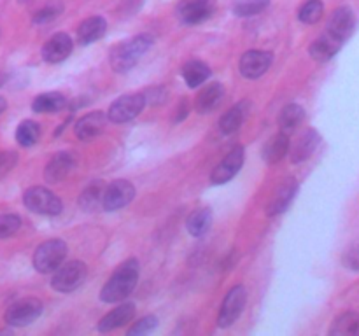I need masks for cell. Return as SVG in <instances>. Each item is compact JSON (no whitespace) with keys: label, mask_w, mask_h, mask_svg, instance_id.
Masks as SVG:
<instances>
[{"label":"cell","mask_w":359,"mask_h":336,"mask_svg":"<svg viewBox=\"0 0 359 336\" xmlns=\"http://www.w3.org/2000/svg\"><path fill=\"white\" fill-rule=\"evenodd\" d=\"M139 261L137 259H126L125 262L114 270L111 279L105 282L100 290V300L104 303H119L126 300L139 282Z\"/></svg>","instance_id":"6da1fadb"},{"label":"cell","mask_w":359,"mask_h":336,"mask_svg":"<svg viewBox=\"0 0 359 336\" xmlns=\"http://www.w3.org/2000/svg\"><path fill=\"white\" fill-rule=\"evenodd\" d=\"M153 46V37L151 35H135L128 41L116 46L111 52V65L116 72H128L130 69L140 62L147 49Z\"/></svg>","instance_id":"7a4b0ae2"},{"label":"cell","mask_w":359,"mask_h":336,"mask_svg":"<svg viewBox=\"0 0 359 336\" xmlns=\"http://www.w3.org/2000/svg\"><path fill=\"white\" fill-rule=\"evenodd\" d=\"M69 247L60 238H53V240L44 241L37 247L34 254V266L37 272L41 273H53L56 268L63 265L67 258Z\"/></svg>","instance_id":"3957f363"},{"label":"cell","mask_w":359,"mask_h":336,"mask_svg":"<svg viewBox=\"0 0 359 336\" xmlns=\"http://www.w3.org/2000/svg\"><path fill=\"white\" fill-rule=\"evenodd\" d=\"M23 203L28 210L41 216H58L62 212V200L42 186H34L23 195Z\"/></svg>","instance_id":"277c9868"},{"label":"cell","mask_w":359,"mask_h":336,"mask_svg":"<svg viewBox=\"0 0 359 336\" xmlns=\"http://www.w3.org/2000/svg\"><path fill=\"white\" fill-rule=\"evenodd\" d=\"M88 268L83 261H69L53 272L51 287L58 293H72L86 280Z\"/></svg>","instance_id":"5b68a950"},{"label":"cell","mask_w":359,"mask_h":336,"mask_svg":"<svg viewBox=\"0 0 359 336\" xmlns=\"http://www.w3.org/2000/svg\"><path fill=\"white\" fill-rule=\"evenodd\" d=\"M42 301L37 298H23L11 304L6 312V322L14 328H23L41 317Z\"/></svg>","instance_id":"8992f818"},{"label":"cell","mask_w":359,"mask_h":336,"mask_svg":"<svg viewBox=\"0 0 359 336\" xmlns=\"http://www.w3.org/2000/svg\"><path fill=\"white\" fill-rule=\"evenodd\" d=\"M245 303H248V290H245V287H231L230 293L224 298L223 304H221L219 315H217V326L219 328H230V326H233L235 321L244 312Z\"/></svg>","instance_id":"52a82bcc"},{"label":"cell","mask_w":359,"mask_h":336,"mask_svg":"<svg viewBox=\"0 0 359 336\" xmlns=\"http://www.w3.org/2000/svg\"><path fill=\"white\" fill-rule=\"evenodd\" d=\"M144 107H146V97H144V93L125 94V97L112 102L107 112V119L112 122L132 121L133 118H137L144 111Z\"/></svg>","instance_id":"ba28073f"},{"label":"cell","mask_w":359,"mask_h":336,"mask_svg":"<svg viewBox=\"0 0 359 336\" xmlns=\"http://www.w3.org/2000/svg\"><path fill=\"white\" fill-rule=\"evenodd\" d=\"M133 196H135V188H133L132 182L114 181L105 188L102 206L109 212H114V210H119L132 203Z\"/></svg>","instance_id":"9c48e42d"},{"label":"cell","mask_w":359,"mask_h":336,"mask_svg":"<svg viewBox=\"0 0 359 336\" xmlns=\"http://www.w3.org/2000/svg\"><path fill=\"white\" fill-rule=\"evenodd\" d=\"M272 59V52L252 49V51L244 52L241 63H238V69H241V74L245 79H258L270 69Z\"/></svg>","instance_id":"30bf717a"},{"label":"cell","mask_w":359,"mask_h":336,"mask_svg":"<svg viewBox=\"0 0 359 336\" xmlns=\"http://www.w3.org/2000/svg\"><path fill=\"white\" fill-rule=\"evenodd\" d=\"M242 164H244V149L242 147H235L214 168L212 174H210V181H212V184H226L228 181H231L241 172Z\"/></svg>","instance_id":"8fae6325"},{"label":"cell","mask_w":359,"mask_h":336,"mask_svg":"<svg viewBox=\"0 0 359 336\" xmlns=\"http://www.w3.org/2000/svg\"><path fill=\"white\" fill-rule=\"evenodd\" d=\"M326 28H328L326 30L328 34H332L339 41L346 42L353 35L354 28H356V18H354L353 9L351 7H339V9L333 10Z\"/></svg>","instance_id":"7c38bea8"},{"label":"cell","mask_w":359,"mask_h":336,"mask_svg":"<svg viewBox=\"0 0 359 336\" xmlns=\"http://www.w3.org/2000/svg\"><path fill=\"white\" fill-rule=\"evenodd\" d=\"M212 10V0H182L177 14L186 24H198L209 20Z\"/></svg>","instance_id":"4fadbf2b"},{"label":"cell","mask_w":359,"mask_h":336,"mask_svg":"<svg viewBox=\"0 0 359 336\" xmlns=\"http://www.w3.org/2000/svg\"><path fill=\"white\" fill-rule=\"evenodd\" d=\"M72 38L67 34H56L42 48V59L48 63H62L72 52Z\"/></svg>","instance_id":"5bb4252c"},{"label":"cell","mask_w":359,"mask_h":336,"mask_svg":"<svg viewBox=\"0 0 359 336\" xmlns=\"http://www.w3.org/2000/svg\"><path fill=\"white\" fill-rule=\"evenodd\" d=\"M105 125H107V115H105L104 112H90V114L83 115V118L76 122L74 132H76L77 139L88 142V140L100 135V133L104 132Z\"/></svg>","instance_id":"9a60e30c"},{"label":"cell","mask_w":359,"mask_h":336,"mask_svg":"<svg viewBox=\"0 0 359 336\" xmlns=\"http://www.w3.org/2000/svg\"><path fill=\"white\" fill-rule=\"evenodd\" d=\"M135 304L133 303H123L118 308H114L112 312H109L107 315L100 318L98 322V331L100 332H109L114 331V329L123 328L128 322H132L135 318Z\"/></svg>","instance_id":"2e32d148"},{"label":"cell","mask_w":359,"mask_h":336,"mask_svg":"<svg viewBox=\"0 0 359 336\" xmlns=\"http://www.w3.org/2000/svg\"><path fill=\"white\" fill-rule=\"evenodd\" d=\"M298 191V182L294 178H286L283 184L279 186V189L276 191V195L270 200L269 206H266V214L269 216H279V214L286 212L287 206L293 203L294 195Z\"/></svg>","instance_id":"e0dca14e"},{"label":"cell","mask_w":359,"mask_h":336,"mask_svg":"<svg viewBox=\"0 0 359 336\" xmlns=\"http://www.w3.org/2000/svg\"><path fill=\"white\" fill-rule=\"evenodd\" d=\"M76 167V160L70 153H58L56 156H53L49 160V163L46 164V170H44V178L51 184L55 182L63 181L65 177H69L70 172L74 170Z\"/></svg>","instance_id":"ac0fdd59"},{"label":"cell","mask_w":359,"mask_h":336,"mask_svg":"<svg viewBox=\"0 0 359 336\" xmlns=\"http://www.w3.org/2000/svg\"><path fill=\"white\" fill-rule=\"evenodd\" d=\"M224 97V88L219 83H210L209 86L203 88L195 100V108L198 114H209V112L216 111L221 105Z\"/></svg>","instance_id":"d6986e66"},{"label":"cell","mask_w":359,"mask_h":336,"mask_svg":"<svg viewBox=\"0 0 359 336\" xmlns=\"http://www.w3.org/2000/svg\"><path fill=\"white\" fill-rule=\"evenodd\" d=\"M342 44H344L342 41H339V38L333 37L332 34L325 31L321 37L316 38V41L312 42V46L309 48V52H311V56L316 59V62L325 63V62H330V59L340 51Z\"/></svg>","instance_id":"ffe728a7"},{"label":"cell","mask_w":359,"mask_h":336,"mask_svg":"<svg viewBox=\"0 0 359 336\" xmlns=\"http://www.w3.org/2000/svg\"><path fill=\"white\" fill-rule=\"evenodd\" d=\"M107 31V21L102 16H91L84 20L77 28V41L83 46H90L100 41Z\"/></svg>","instance_id":"44dd1931"},{"label":"cell","mask_w":359,"mask_h":336,"mask_svg":"<svg viewBox=\"0 0 359 336\" xmlns=\"http://www.w3.org/2000/svg\"><path fill=\"white\" fill-rule=\"evenodd\" d=\"M319 142H321V136L316 130H307L304 135L298 139V142L294 144L293 150H291V161L293 163H302V161L309 160V158L314 154V150L318 149Z\"/></svg>","instance_id":"7402d4cb"},{"label":"cell","mask_w":359,"mask_h":336,"mask_svg":"<svg viewBox=\"0 0 359 336\" xmlns=\"http://www.w3.org/2000/svg\"><path fill=\"white\" fill-rule=\"evenodd\" d=\"M287 150H290V135L280 132L265 144V147H263V160L269 164H276L286 156Z\"/></svg>","instance_id":"603a6c76"},{"label":"cell","mask_w":359,"mask_h":336,"mask_svg":"<svg viewBox=\"0 0 359 336\" xmlns=\"http://www.w3.org/2000/svg\"><path fill=\"white\" fill-rule=\"evenodd\" d=\"M67 105L65 97L58 91H49V93H42L39 97H35V100L32 102V108L37 114H53V112L62 111Z\"/></svg>","instance_id":"cb8c5ba5"},{"label":"cell","mask_w":359,"mask_h":336,"mask_svg":"<svg viewBox=\"0 0 359 336\" xmlns=\"http://www.w3.org/2000/svg\"><path fill=\"white\" fill-rule=\"evenodd\" d=\"M305 119V111L304 107H300L298 104H290L280 111L279 114V126H280V132L290 135L293 133L298 126L304 122Z\"/></svg>","instance_id":"d4e9b609"},{"label":"cell","mask_w":359,"mask_h":336,"mask_svg":"<svg viewBox=\"0 0 359 336\" xmlns=\"http://www.w3.org/2000/svg\"><path fill=\"white\" fill-rule=\"evenodd\" d=\"M210 77V69L207 63L200 62V59H191L182 66V79L186 80L189 88H196L200 84L205 83Z\"/></svg>","instance_id":"484cf974"},{"label":"cell","mask_w":359,"mask_h":336,"mask_svg":"<svg viewBox=\"0 0 359 336\" xmlns=\"http://www.w3.org/2000/svg\"><path fill=\"white\" fill-rule=\"evenodd\" d=\"M330 335L333 336H358L359 335V314L358 312H346L335 318Z\"/></svg>","instance_id":"4316f807"},{"label":"cell","mask_w":359,"mask_h":336,"mask_svg":"<svg viewBox=\"0 0 359 336\" xmlns=\"http://www.w3.org/2000/svg\"><path fill=\"white\" fill-rule=\"evenodd\" d=\"M245 114H248V112H245V104H238L235 105V107L228 108L219 119L221 133H224V135H231V133L237 132V130L242 126V122H244Z\"/></svg>","instance_id":"83f0119b"},{"label":"cell","mask_w":359,"mask_h":336,"mask_svg":"<svg viewBox=\"0 0 359 336\" xmlns=\"http://www.w3.org/2000/svg\"><path fill=\"white\" fill-rule=\"evenodd\" d=\"M210 226H212V214L209 209L195 210L186 220V227L191 237H203L205 233H209Z\"/></svg>","instance_id":"f1b7e54d"},{"label":"cell","mask_w":359,"mask_h":336,"mask_svg":"<svg viewBox=\"0 0 359 336\" xmlns=\"http://www.w3.org/2000/svg\"><path fill=\"white\" fill-rule=\"evenodd\" d=\"M104 184L100 181L93 182V184L88 186L79 196V206L86 212H93L98 205H102V200H104Z\"/></svg>","instance_id":"f546056e"},{"label":"cell","mask_w":359,"mask_h":336,"mask_svg":"<svg viewBox=\"0 0 359 336\" xmlns=\"http://www.w3.org/2000/svg\"><path fill=\"white\" fill-rule=\"evenodd\" d=\"M41 139V126L35 121H23L16 130V140L20 146L32 147Z\"/></svg>","instance_id":"4dcf8cb0"},{"label":"cell","mask_w":359,"mask_h":336,"mask_svg":"<svg viewBox=\"0 0 359 336\" xmlns=\"http://www.w3.org/2000/svg\"><path fill=\"white\" fill-rule=\"evenodd\" d=\"M323 13H325V6L321 0H307L298 10V20L305 24H314L321 20Z\"/></svg>","instance_id":"1f68e13d"},{"label":"cell","mask_w":359,"mask_h":336,"mask_svg":"<svg viewBox=\"0 0 359 336\" xmlns=\"http://www.w3.org/2000/svg\"><path fill=\"white\" fill-rule=\"evenodd\" d=\"M270 6V0H237L233 7L235 16L249 18L263 13Z\"/></svg>","instance_id":"d6a6232c"},{"label":"cell","mask_w":359,"mask_h":336,"mask_svg":"<svg viewBox=\"0 0 359 336\" xmlns=\"http://www.w3.org/2000/svg\"><path fill=\"white\" fill-rule=\"evenodd\" d=\"M21 219L16 214H0V240L9 238L20 230Z\"/></svg>","instance_id":"836d02e7"},{"label":"cell","mask_w":359,"mask_h":336,"mask_svg":"<svg viewBox=\"0 0 359 336\" xmlns=\"http://www.w3.org/2000/svg\"><path fill=\"white\" fill-rule=\"evenodd\" d=\"M158 326V318L154 315H146L140 321H137L132 328L128 329V336H142L149 335L151 331H154Z\"/></svg>","instance_id":"e575fe53"},{"label":"cell","mask_w":359,"mask_h":336,"mask_svg":"<svg viewBox=\"0 0 359 336\" xmlns=\"http://www.w3.org/2000/svg\"><path fill=\"white\" fill-rule=\"evenodd\" d=\"M60 13H62V4H58V2L49 4V6L42 7L41 10H37V13H35L34 23H37V24L49 23V21L56 20Z\"/></svg>","instance_id":"d590c367"},{"label":"cell","mask_w":359,"mask_h":336,"mask_svg":"<svg viewBox=\"0 0 359 336\" xmlns=\"http://www.w3.org/2000/svg\"><path fill=\"white\" fill-rule=\"evenodd\" d=\"M18 163V154L14 150H0V178L6 177Z\"/></svg>","instance_id":"8d00e7d4"},{"label":"cell","mask_w":359,"mask_h":336,"mask_svg":"<svg viewBox=\"0 0 359 336\" xmlns=\"http://www.w3.org/2000/svg\"><path fill=\"white\" fill-rule=\"evenodd\" d=\"M342 261H344V266H346V268L353 270V272H359V244L347 248L346 254H344Z\"/></svg>","instance_id":"74e56055"},{"label":"cell","mask_w":359,"mask_h":336,"mask_svg":"<svg viewBox=\"0 0 359 336\" xmlns=\"http://www.w3.org/2000/svg\"><path fill=\"white\" fill-rule=\"evenodd\" d=\"M146 97V104L147 102H151V104H161L163 100H167V91L163 90V88H153V90L149 91V93L144 94Z\"/></svg>","instance_id":"f35d334b"},{"label":"cell","mask_w":359,"mask_h":336,"mask_svg":"<svg viewBox=\"0 0 359 336\" xmlns=\"http://www.w3.org/2000/svg\"><path fill=\"white\" fill-rule=\"evenodd\" d=\"M188 112H189L188 102L182 100L181 104L177 105V108H175V118H174V122H181L182 119H184L186 115H188Z\"/></svg>","instance_id":"ab89813d"},{"label":"cell","mask_w":359,"mask_h":336,"mask_svg":"<svg viewBox=\"0 0 359 336\" xmlns=\"http://www.w3.org/2000/svg\"><path fill=\"white\" fill-rule=\"evenodd\" d=\"M6 108H7V102L4 100L2 97H0V114H2V112L6 111Z\"/></svg>","instance_id":"60d3db41"},{"label":"cell","mask_w":359,"mask_h":336,"mask_svg":"<svg viewBox=\"0 0 359 336\" xmlns=\"http://www.w3.org/2000/svg\"><path fill=\"white\" fill-rule=\"evenodd\" d=\"M20 2H23V4H27V2H30V0H20Z\"/></svg>","instance_id":"b9f144b4"}]
</instances>
